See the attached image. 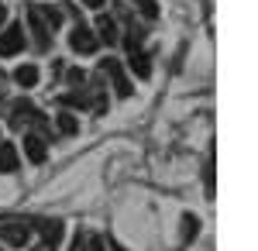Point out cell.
<instances>
[{
  "instance_id": "cell-8",
  "label": "cell",
  "mask_w": 258,
  "mask_h": 251,
  "mask_svg": "<svg viewBox=\"0 0 258 251\" xmlns=\"http://www.w3.org/2000/svg\"><path fill=\"white\" fill-rule=\"evenodd\" d=\"M24 155H28V162L41 165V162H45V155H48L45 138H41V135H31V131H24Z\"/></svg>"
},
{
  "instance_id": "cell-3",
  "label": "cell",
  "mask_w": 258,
  "mask_h": 251,
  "mask_svg": "<svg viewBox=\"0 0 258 251\" xmlns=\"http://www.w3.org/2000/svg\"><path fill=\"white\" fill-rule=\"evenodd\" d=\"M0 241L11 248H24L31 241V224L28 220H4L0 224Z\"/></svg>"
},
{
  "instance_id": "cell-17",
  "label": "cell",
  "mask_w": 258,
  "mask_h": 251,
  "mask_svg": "<svg viewBox=\"0 0 258 251\" xmlns=\"http://www.w3.org/2000/svg\"><path fill=\"white\" fill-rule=\"evenodd\" d=\"M203 182H207V196H214V162L203 165Z\"/></svg>"
},
{
  "instance_id": "cell-4",
  "label": "cell",
  "mask_w": 258,
  "mask_h": 251,
  "mask_svg": "<svg viewBox=\"0 0 258 251\" xmlns=\"http://www.w3.org/2000/svg\"><path fill=\"white\" fill-rule=\"evenodd\" d=\"M28 224H31V231H41V241H45V244H52V248L59 251L62 234H66L59 217H35V220H28Z\"/></svg>"
},
{
  "instance_id": "cell-14",
  "label": "cell",
  "mask_w": 258,
  "mask_h": 251,
  "mask_svg": "<svg viewBox=\"0 0 258 251\" xmlns=\"http://www.w3.org/2000/svg\"><path fill=\"white\" fill-rule=\"evenodd\" d=\"M55 124H59V131H62V135H76V131H80V120L69 114V110H62V114L55 117Z\"/></svg>"
},
{
  "instance_id": "cell-12",
  "label": "cell",
  "mask_w": 258,
  "mask_h": 251,
  "mask_svg": "<svg viewBox=\"0 0 258 251\" xmlns=\"http://www.w3.org/2000/svg\"><path fill=\"white\" fill-rule=\"evenodd\" d=\"M14 169H18V152H14V145L0 141V172H14Z\"/></svg>"
},
{
  "instance_id": "cell-6",
  "label": "cell",
  "mask_w": 258,
  "mask_h": 251,
  "mask_svg": "<svg viewBox=\"0 0 258 251\" xmlns=\"http://www.w3.org/2000/svg\"><path fill=\"white\" fill-rule=\"evenodd\" d=\"M69 45H73V52H80V55H93V52H97V35H93V31H90V24H76V28H73V35H69Z\"/></svg>"
},
{
  "instance_id": "cell-1",
  "label": "cell",
  "mask_w": 258,
  "mask_h": 251,
  "mask_svg": "<svg viewBox=\"0 0 258 251\" xmlns=\"http://www.w3.org/2000/svg\"><path fill=\"white\" fill-rule=\"evenodd\" d=\"M45 124H48V117L41 114L31 100H14L11 103V128L14 131H21V128H45Z\"/></svg>"
},
{
  "instance_id": "cell-22",
  "label": "cell",
  "mask_w": 258,
  "mask_h": 251,
  "mask_svg": "<svg viewBox=\"0 0 258 251\" xmlns=\"http://www.w3.org/2000/svg\"><path fill=\"white\" fill-rule=\"evenodd\" d=\"M86 7H103V0H83Z\"/></svg>"
},
{
  "instance_id": "cell-21",
  "label": "cell",
  "mask_w": 258,
  "mask_h": 251,
  "mask_svg": "<svg viewBox=\"0 0 258 251\" xmlns=\"http://www.w3.org/2000/svg\"><path fill=\"white\" fill-rule=\"evenodd\" d=\"M107 244H110V251H127L124 244H117V241H107Z\"/></svg>"
},
{
  "instance_id": "cell-9",
  "label": "cell",
  "mask_w": 258,
  "mask_h": 251,
  "mask_svg": "<svg viewBox=\"0 0 258 251\" xmlns=\"http://www.w3.org/2000/svg\"><path fill=\"white\" fill-rule=\"evenodd\" d=\"M127 58H131V69H135V76H138V79L152 76V58H148L145 48H127Z\"/></svg>"
},
{
  "instance_id": "cell-7",
  "label": "cell",
  "mask_w": 258,
  "mask_h": 251,
  "mask_svg": "<svg viewBox=\"0 0 258 251\" xmlns=\"http://www.w3.org/2000/svg\"><path fill=\"white\" fill-rule=\"evenodd\" d=\"M28 24H31V35H35V48H38V52H48V45H52V28L41 21L38 7L28 11Z\"/></svg>"
},
{
  "instance_id": "cell-13",
  "label": "cell",
  "mask_w": 258,
  "mask_h": 251,
  "mask_svg": "<svg viewBox=\"0 0 258 251\" xmlns=\"http://www.w3.org/2000/svg\"><path fill=\"white\" fill-rule=\"evenodd\" d=\"M200 234V217L197 213H182V244H189Z\"/></svg>"
},
{
  "instance_id": "cell-18",
  "label": "cell",
  "mask_w": 258,
  "mask_h": 251,
  "mask_svg": "<svg viewBox=\"0 0 258 251\" xmlns=\"http://www.w3.org/2000/svg\"><path fill=\"white\" fill-rule=\"evenodd\" d=\"M69 83H73V86L80 90L83 83H86V73H83V69H69Z\"/></svg>"
},
{
  "instance_id": "cell-20",
  "label": "cell",
  "mask_w": 258,
  "mask_h": 251,
  "mask_svg": "<svg viewBox=\"0 0 258 251\" xmlns=\"http://www.w3.org/2000/svg\"><path fill=\"white\" fill-rule=\"evenodd\" d=\"M90 251H107V248H103V241H90Z\"/></svg>"
},
{
  "instance_id": "cell-23",
  "label": "cell",
  "mask_w": 258,
  "mask_h": 251,
  "mask_svg": "<svg viewBox=\"0 0 258 251\" xmlns=\"http://www.w3.org/2000/svg\"><path fill=\"white\" fill-rule=\"evenodd\" d=\"M4 21H7V7L0 4V24H4Z\"/></svg>"
},
{
  "instance_id": "cell-16",
  "label": "cell",
  "mask_w": 258,
  "mask_h": 251,
  "mask_svg": "<svg viewBox=\"0 0 258 251\" xmlns=\"http://www.w3.org/2000/svg\"><path fill=\"white\" fill-rule=\"evenodd\" d=\"M135 4H138V11L145 14V18H155V14H159V7H155V0H135Z\"/></svg>"
},
{
  "instance_id": "cell-10",
  "label": "cell",
  "mask_w": 258,
  "mask_h": 251,
  "mask_svg": "<svg viewBox=\"0 0 258 251\" xmlns=\"http://www.w3.org/2000/svg\"><path fill=\"white\" fill-rule=\"evenodd\" d=\"M97 41H107V45H114L117 41V24H114V18L110 14H100L97 18Z\"/></svg>"
},
{
  "instance_id": "cell-19",
  "label": "cell",
  "mask_w": 258,
  "mask_h": 251,
  "mask_svg": "<svg viewBox=\"0 0 258 251\" xmlns=\"http://www.w3.org/2000/svg\"><path fill=\"white\" fill-rule=\"evenodd\" d=\"M28 251H55L52 244H45V241H38V248H28Z\"/></svg>"
},
{
  "instance_id": "cell-11",
  "label": "cell",
  "mask_w": 258,
  "mask_h": 251,
  "mask_svg": "<svg viewBox=\"0 0 258 251\" xmlns=\"http://www.w3.org/2000/svg\"><path fill=\"white\" fill-rule=\"evenodd\" d=\"M14 83L24 86V90L38 86V66H18V69H14Z\"/></svg>"
},
{
  "instance_id": "cell-2",
  "label": "cell",
  "mask_w": 258,
  "mask_h": 251,
  "mask_svg": "<svg viewBox=\"0 0 258 251\" xmlns=\"http://www.w3.org/2000/svg\"><path fill=\"white\" fill-rule=\"evenodd\" d=\"M100 73H103V76H110V86H114V93H117L120 100H127L131 93H135V83L127 79V73L120 69L117 58H103V62H100Z\"/></svg>"
},
{
  "instance_id": "cell-15",
  "label": "cell",
  "mask_w": 258,
  "mask_h": 251,
  "mask_svg": "<svg viewBox=\"0 0 258 251\" xmlns=\"http://www.w3.org/2000/svg\"><path fill=\"white\" fill-rule=\"evenodd\" d=\"M86 248H90V234L76 231V234H73V248H69V251H86Z\"/></svg>"
},
{
  "instance_id": "cell-5",
  "label": "cell",
  "mask_w": 258,
  "mask_h": 251,
  "mask_svg": "<svg viewBox=\"0 0 258 251\" xmlns=\"http://www.w3.org/2000/svg\"><path fill=\"white\" fill-rule=\"evenodd\" d=\"M18 52H24V28L14 21L0 31V58H14Z\"/></svg>"
}]
</instances>
